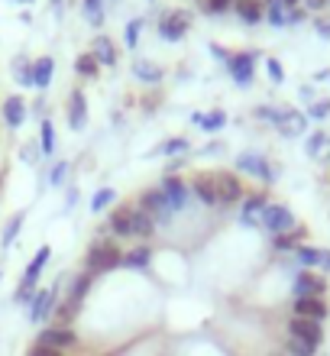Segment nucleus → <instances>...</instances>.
Here are the masks:
<instances>
[{"label": "nucleus", "instance_id": "7c9ffc66", "mask_svg": "<svg viewBox=\"0 0 330 356\" xmlns=\"http://www.w3.org/2000/svg\"><path fill=\"white\" fill-rule=\"evenodd\" d=\"M39 149L46 156L56 152V127H52V120H42V127H39Z\"/></svg>", "mask_w": 330, "mask_h": 356}, {"label": "nucleus", "instance_id": "20e7f679", "mask_svg": "<svg viewBox=\"0 0 330 356\" xmlns=\"http://www.w3.org/2000/svg\"><path fill=\"white\" fill-rule=\"evenodd\" d=\"M46 263H49V246H42V250L33 256V263L26 266L17 291H13V301H17V305H29V301L36 298V282H39V275H42V269H46Z\"/></svg>", "mask_w": 330, "mask_h": 356}, {"label": "nucleus", "instance_id": "a18cd8bd", "mask_svg": "<svg viewBox=\"0 0 330 356\" xmlns=\"http://www.w3.org/2000/svg\"><path fill=\"white\" fill-rule=\"evenodd\" d=\"M26 356H65V353H58V350H52V347H42V343H33Z\"/></svg>", "mask_w": 330, "mask_h": 356}, {"label": "nucleus", "instance_id": "7ed1b4c3", "mask_svg": "<svg viewBox=\"0 0 330 356\" xmlns=\"http://www.w3.org/2000/svg\"><path fill=\"white\" fill-rule=\"evenodd\" d=\"M256 117L265 123H275L282 136H302L308 120H304V113L298 111H279V107H256Z\"/></svg>", "mask_w": 330, "mask_h": 356}, {"label": "nucleus", "instance_id": "9b49d317", "mask_svg": "<svg viewBox=\"0 0 330 356\" xmlns=\"http://www.w3.org/2000/svg\"><path fill=\"white\" fill-rule=\"evenodd\" d=\"M191 26V13H181V10H172V13H165V17L159 19V36L165 39V42H179L181 36H185V29Z\"/></svg>", "mask_w": 330, "mask_h": 356}, {"label": "nucleus", "instance_id": "c756f323", "mask_svg": "<svg viewBox=\"0 0 330 356\" xmlns=\"http://www.w3.org/2000/svg\"><path fill=\"white\" fill-rule=\"evenodd\" d=\"M195 123H198V127H204L208 133H217V130H224L226 113L224 111H211L208 117H204V113H195Z\"/></svg>", "mask_w": 330, "mask_h": 356}, {"label": "nucleus", "instance_id": "bb28decb", "mask_svg": "<svg viewBox=\"0 0 330 356\" xmlns=\"http://www.w3.org/2000/svg\"><path fill=\"white\" fill-rule=\"evenodd\" d=\"M304 149H308L311 159H327L330 156V136L327 133H311L308 143H304Z\"/></svg>", "mask_w": 330, "mask_h": 356}, {"label": "nucleus", "instance_id": "58836bf2", "mask_svg": "<svg viewBox=\"0 0 330 356\" xmlns=\"http://www.w3.org/2000/svg\"><path fill=\"white\" fill-rule=\"evenodd\" d=\"M140 29H142V19L136 17V19H130L126 26H123V42L130 49H136V42H140Z\"/></svg>", "mask_w": 330, "mask_h": 356}, {"label": "nucleus", "instance_id": "e433bc0d", "mask_svg": "<svg viewBox=\"0 0 330 356\" xmlns=\"http://www.w3.org/2000/svg\"><path fill=\"white\" fill-rule=\"evenodd\" d=\"M97 68H101V65H97V58L91 56V52H88V56H78V58H75V72H78L81 78H94Z\"/></svg>", "mask_w": 330, "mask_h": 356}, {"label": "nucleus", "instance_id": "1a4fd4ad", "mask_svg": "<svg viewBox=\"0 0 330 356\" xmlns=\"http://www.w3.org/2000/svg\"><path fill=\"white\" fill-rule=\"evenodd\" d=\"M36 343H42V347H52V350H58V353H68V350H75L78 347V334L72 327H46L42 334H39V340Z\"/></svg>", "mask_w": 330, "mask_h": 356}, {"label": "nucleus", "instance_id": "aec40b11", "mask_svg": "<svg viewBox=\"0 0 330 356\" xmlns=\"http://www.w3.org/2000/svg\"><path fill=\"white\" fill-rule=\"evenodd\" d=\"M3 120H7L10 130H17L26 123V101L17 97V94H10L7 101H3Z\"/></svg>", "mask_w": 330, "mask_h": 356}, {"label": "nucleus", "instance_id": "4468645a", "mask_svg": "<svg viewBox=\"0 0 330 356\" xmlns=\"http://www.w3.org/2000/svg\"><path fill=\"white\" fill-rule=\"evenodd\" d=\"M292 311H295V318H308V321H317V324H324L330 314L324 298H295Z\"/></svg>", "mask_w": 330, "mask_h": 356}, {"label": "nucleus", "instance_id": "79ce46f5", "mask_svg": "<svg viewBox=\"0 0 330 356\" xmlns=\"http://www.w3.org/2000/svg\"><path fill=\"white\" fill-rule=\"evenodd\" d=\"M265 72H269V78H272L275 85L285 81V72H282V65H279V58H269V62H265Z\"/></svg>", "mask_w": 330, "mask_h": 356}, {"label": "nucleus", "instance_id": "dca6fc26", "mask_svg": "<svg viewBox=\"0 0 330 356\" xmlns=\"http://www.w3.org/2000/svg\"><path fill=\"white\" fill-rule=\"evenodd\" d=\"M236 169L263 178V181H272L275 178V169H269V162H265L263 156H256V152H240V156H236Z\"/></svg>", "mask_w": 330, "mask_h": 356}, {"label": "nucleus", "instance_id": "9d476101", "mask_svg": "<svg viewBox=\"0 0 330 356\" xmlns=\"http://www.w3.org/2000/svg\"><path fill=\"white\" fill-rule=\"evenodd\" d=\"M295 298H324L327 295V279L317 275V272H298V279H295Z\"/></svg>", "mask_w": 330, "mask_h": 356}, {"label": "nucleus", "instance_id": "a19ab883", "mask_svg": "<svg viewBox=\"0 0 330 356\" xmlns=\"http://www.w3.org/2000/svg\"><path fill=\"white\" fill-rule=\"evenodd\" d=\"M233 3L236 0H204V10H208L211 17H220V13H226Z\"/></svg>", "mask_w": 330, "mask_h": 356}, {"label": "nucleus", "instance_id": "4be33fe9", "mask_svg": "<svg viewBox=\"0 0 330 356\" xmlns=\"http://www.w3.org/2000/svg\"><path fill=\"white\" fill-rule=\"evenodd\" d=\"M91 56L97 58V65H117V46L110 42V36H97L91 46Z\"/></svg>", "mask_w": 330, "mask_h": 356}, {"label": "nucleus", "instance_id": "37998d69", "mask_svg": "<svg viewBox=\"0 0 330 356\" xmlns=\"http://www.w3.org/2000/svg\"><path fill=\"white\" fill-rule=\"evenodd\" d=\"M65 175H68V162H56V169L49 172V181H52V185H62Z\"/></svg>", "mask_w": 330, "mask_h": 356}, {"label": "nucleus", "instance_id": "6e6552de", "mask_svg": "<svg viewBox=\"0 0 330 356\" xmlns=\"http://www.w3.org/2000/svg\"><path fill=\"white\" fill-rule=\"evenodd\" d=\"M140 204H142V211L152 217V224H169L172 214H175L169 207V201H165V195H162V188H149V191L142 195Z\"/></svg>", "mask_w": 330, "mask_h": 356}, {"label": "nucleus", "instance_id": "f03ea898", "mask_svg": "<svg viewBox=\"0 0 330 356\" xmlns=\"http://www.w3.org/2000/svg\"><path fill=\"white\" fill-rule=\"evenodd\" d=\"M120 263H123L120 246L110 243V240H94V243H91V250H88V256H85V269L91 272V275L113 272Z\"/></svg>", "mask_w": 330, "mask_h": 356}, {"label": "nucleus", "instance_id": "412c9836", "mask_svg": "<svg viewBox=\"0 0 330 356\" xmlns=\"http://www.w3.org/2000/svg\"><path fill=\"white\" fill-rule=\"evenodd\" d=\"M272 0H236L233 10L240 13V19L243 23H259V19H265V7H269Z\"/></svg>", "mask_w": 330, "mask_h": 356}, {"label": "nucleus", "instance_id": "c85d7f7f", "mask_svg": "<svg viewBox=\"0 0 330 356\" xmlns=\"http://www.w3.org/2000/svg\"><path fill=\"white\" fill-rule=\"evenodd\" d=\"M149 259H152L149 246H136V250H130V253H123V263L120 266H126V269H146V266H149Z\"/></svg>", "mask_w": 330, "mask_h": 356}, {"label": "nucleus", "instance_id": "393cba45", "mask_svg": "<svg viewBox=\"0 0 330 356\" xmlns=\"http://www.w3.org/2000/svg\"><path fill=\"white\" fill-rule=\"evenodd\" d=\"M91 282H94V275H91V272H81V275H75V279H72V289H68V301L81 308V301H85L88 289H91Z\"/></svg>", "mask_w": 330, "mask_h": 356}, {"label": "nucleus", "instance_id": "3c124183", "mask_svg": "<svg viewBox=\"0 0 330 356\" xmlns=\"http://www.w3.org/2000/svg\"><path fill=\"white\" fill-rule=\"evenodd\" d=\"M58 3H62V0H52V7H58Z\"/></svg>", "mask_w": 330, "mask_h": 356}, {"label": "nucleus", "instance_id": "09e8293b", "mask_svg": "<svg viewBox=\"0 0 330 356\" xmlns=\"http://www.w3.org/2000/svg\"><path fill=\"white\" fill-rule=\"evenodd\" d=\"M19 152H23V159H29V162H36V159H39V152L33 149V146H23Z\"/></svg>", "mask_w": 330, "mask_h": 356}, {"label": "nucleus", "instance_id": "a211bd4d", "mask_svg": "<svg viewBox=\"0 0 330 356\" xmlns=\"http://www.w3.org/2000/svg\"><path fill=\"white\" fill-rule=\"evenodd\" d=\"M68 127L75 133H81L88 127V97L81 91H72V101H68Z\"/></svg>", "mask_w": 330, "mask_h": 356}, {"label": "nucleus", "instance_id": "473e14b6", "mask_svg": "<svg viewBox=\"0 0 330 356\" xmlns=\"http://www.w3.org/2000/svg\"><path fill=\"white\" fill-rule=\"evenodd\" d=\"M188 149V140H181V136H175V140L162 143V146H156V149H149L146 156H179V152Z\"/></svg>", "mask_w": 330, "mask_h": 356}, {"label": "nucleus", "instance_id": "423d86ee", "mask_svg": "<svg viewBox=\"0 0 330 356\" xmlns=\"http://www.w3.org/2000/svg\"><path fill=\"white\" fill-rule=\"evenodd\" d=\"M288 337L302 340L304 347H311L314 353H317V347H321V340H324V324L308 321V318H292L288 321Z\"/></svg>", "mask_w": 330, "mask_h": 356}, {"label": "nucleus", "instance_id": "39448f33", "mask_svg": "<svg viewBox=\"0 0 330 356\" xmlns=\"http://www.w3.org/2000/svg\"><path fill=\"white\" fill-rule=\"evenodd\" d=\"M211 185H214V195H217V204H233L243 197V181L233 175V172H211Z\"/></svg>", "mask_w": 330, "mask_h": 356}, {"label": "nucleus", "instance_id": "2eb2a0df", "mask_svg": "<svg viewBox=\"0 0 330 356\" xmlns=\"http://www.w3.org/2000/svg\"><path fill=\"white\" fill-rule=\"evenodd\" d=\"M162 195H165V201H169L172 211H181L191 197V185H185V181L175 178V175H169L165 181H162Z\"/></svg>", "mask_w": 330, "mask_h": 356}, {"label": "nucleus", "instance_id": "4c0bfd02", "mask_svg": "<svg viewBox=\"0 0 330 356\" xmlns=\"http://www.w3.org/2000/svg\"><path fill=\"white\" fill-rule=\"evenodd\" d=\"M85 17L91 26H101L104 23V0H85Z\"/></svg>", "mask_w": 330, "mask_h": 356}, {"label": "nucleus", "instance_id": "b1692460", "mask_svg": "<svg viewBox=\"0 0 330 356\" xmlns=\"http://www.w3.org/2000/svg\"><path fill=\"white\" fill-rule=\"evenodd\" d=\"M133 75L140 78V81H146V85H156V81H162L165 72H162L156 62H149V58H136V62H133Z\"/></svg>", "mask_w": 330, "mask_h": 356}, {"label": "nucleus", "instance_id": "6ab92c4d", "mask_svg": "<svg viewBox=\"0 0 330 356\" xmlns=\"http://www.w3.org/2000/svg\"><path fill=\"white\" fill-rule=\"evenodd\" d=\"M269 207V201H265V195L259 191V195H249L246 197V204L243 211H240V220H243L246 227H256V224H263V211Z\"/></svg>", "mask_w": 330, "mask_h": 356}, {"label": "nucleus", "instance_id": "ddd939ff", "mask_svg": "<svg viewBox=\"0 0 330 356\" xmlns=\"http://www.w3.org/2000/svg\"><path fill=\"white\" fill-rule=\"evenodd\" d=\"M226 68H230V75H233L236 85H249V81H253L256 56L253 52H236V56L226 58Z\"/></svg>", "mask_w": 330, "mask_h": 356}, {"label": "nucleus", "instance_id": "c9c22d12", "mask_svg": "<svg viewBox=\"0 0 330 356\" xmlns=\"http://www.w3.org/2000/svg\"><path fill=\"white\" fill-rule=\"evenodd\" d=\"M75 314H78V305H72V301H62V305L52 311V318H56V327H68Z\"/></svg>", "mask_w": 330, "mask_h": 356}, {"label": "nucleus", "instance_id": "603ef678", "mask_svg": "<svg viewBox=\"0 0 330 356\" xmlns=\"http://www.w3.org/2000/svg\"><path fill=\"white\" fill-rule=\"evenodd\" d=\"M0 279H3V275H0Z\"/></svg>", "mask_w": 330, "mask_h": 356}, {"label": "nucleus", "instance_id": "49530a36", "mask_svg": "<svg viewBox=\"0 0 330 356\" xmlns=\"http://www.w3.org/2000/svg\"><path fill=\"white\" fill-rule=\"evenodd\" d=\"M327 3H330V0H302V7H304V10H324Z\"/></svg>", "mask_w": 330, "mask_h": 356}, {"label": "nucleus", "instance_id": "a878e982", "mask_svg": "<svg viewBox=\"0 0 330 356\" xmlns=\"http://www.w3.org/2000/svg\"><path fill=\"white\" fill-rule=\"evenodd\" d=\"M52 72H56V62L52 58H39V62H33V81H36L39 91H46L49 81H52Z\"/></svg>", "mask_w": 330, "mask_h": 356}, {"label": "nucleus", "instance_id": "5701e85b", "mask_svg": "<svg viewBox=\"0 0 330 356\" xmlns=\"http://www.w3.org/2000/svg\"><path fill=\"white\" fill-rule=\"evenodd\" d=\"M10 72H13V78H17L19 88H36V81H33V62H29L26 56L13 58V62H10Z\"/></svg>", "mask_w": 330, "mask_h": 356}, {"label": "nucleus", "instance_id": "f3484780", "mask_svg": "<svg viewBox=\"0 0 330 356\" xmlns=\"http://www.w3.org/2000/svg\"><path fill=\"white\" fill-rule=\"evenodd\" d=\"M295 256H298V263H302L304 269H324V272H330V250H317V246H298V250H295Z\"/></svg>", "mask_w": 330, "mask_h": 356}, {"label": "nucleus", "instance_id": "f8f14e48", "mask_svg": "<svg viewBox=\"0 0 330 356\" xmlns=\"http://www.w3.org/2000/svg\"><path fill=\"white\" fill-rule=\"evenodd\" d=\"M56 308H58V289L36 291V298L29 301V321H33V324H42V321L52 318Z\"/></svg>", "mask_w": 330, "mask_h": 356}, {"label": "nucleus", "instance_id": "72a5a7b5", "mask_svg": "<svg viewBox=\"0 0 330 356\" xmlns=\"http://www.w3.org/2000/svg\"><path fill=\"white\" fill-rule=\"evenodd\" d=\"M265 19H269L272 26H288V10H285L282 0H272V3L265 7Z\"/></svg>", "mask_w": 330, "mask_h": 356}, {"label": "nucleus", "instance_id": "c03bdc74", "mask_svg": "<svg viewBox=\"0 0 330 356\" xmlns=\"http://www.w3.org/2000/svg\"><path fill=\"white\" fill-rule=\"evenodd\" d=\"M308 113H311V120H324V117L330 113V101H314Z\"/></svg>", "mask_w": 330, "mask_h": 356}, {"label": "nucleus", "instance_id": "2f4dec72", "mask_svg": "<svg viewBox=\"0 0 330 356\" xmlns=\"http://www.w3.org/2000/svg\"><path fill=\"white\" fill-rule=\"evenodd\" d=\"M304 236V230L302 227H295L292 234H282V236H275L272 240V246L279 250V253H288V250H298V240Z\"/></svg>", "mask_w": 330, "mask_h": 356}, {"label": "nucleus", "instance_id": "f257e3e1", "mask_svg": "<svg viewBox=\"0 0 330 356\" xmlns=\"http://www.w3.org/2000/svg\"><path fill=\"white\" fill-rule=\"evenodd\" d=\"M107 230H110L113 236H123V240H130V236H136V240H146V236L156 230V224H152V217L146 214L142 207L120 204L110 214V220H107Z\"/></svg>", "mask_w": 330, "mask_h": 356}, {"label": "nucleus", "instance_id": "8fccbe9b", "mask_svg": "<svg viewBox=\"0 0 330 356\" xmlns=\"http://www.w3.org/2000/svg\"><path fill=\"white\" fill-rule=\"evenodd\" d=\"M17 3H33V0H17Z\"/></svg>", "mask_w": 330, "mask_h": 356}, {"label": "nucleus", "instance_id": "0eeeda50", "mask_svg": "<svg viewBox=\"0 0 330 356\" xmlns=\"http://www.w3.org/2000/svg\"><path fill=\"white\" fill-rule=\"evenodd\" d=\"M263 227L269 230L272 236H282V234H292L295 230V214L288 211L285 204H269L263 211Z\"/></svg>", "mask_w": 330, "mask_h": 356}, {"label": "nucleus", "instance_id": "cd10ccee", "mask_svg": "<svg viewBox=\"0 0 330 356\" xmlns=\"http://www.w3.org/2000/svg\"><path fill=\"white\" fill-rule=\"evenodd\" d=\"M191 191H195V197H198L201 204H217V195H214V185H211L208 175H198L195 178V185H191Z\"/></svg>", "mask_w": 330, "mask_h": 356}, {"label": "nucleus", "instance_id": "de8ad7c7", "mask_svg": "<svg viewBox=\"0 0 330 356\" xmlns=\"http://www.w3.org/2000/svg\"><path fill=\"white\" fill-rule=\"evenodd\" d=\"M317 33H321L324 39H330V19H317Z\"/></svg>", "mask_w": 330, "mask_h": 356}, {"label": "nucleus", "instance_id": "f704fd0d", "mask_svg": "<svg viewBox=\"0 0 330 356\" xmlns=\"http://www.w3.org/2000/svg\"><path fill=\"white\" fill-rule=\"evenodd\" d=\"M19 227H23V214H13L7 220V227H3V236H0V246H3V250H10V246H13V240H17V234H19Z\"/></svg>", "mask_w": 330, "mask_h": 356}, {"label": "nucleus", "instance_id": "ea45409f", "mask_svg": "<svg viewBox=\"0 0 330 356\" xmlns=\"http://www.w3.org/2000/svg\"><path fill=\"white\" fill-rule=\"evenodd\" d=\"M110 201H113V188H101V191H94V197H91V211H94V214H101Z\"/></svg>", "mask_w": 330, "mask_h": 356}]
</instances>
